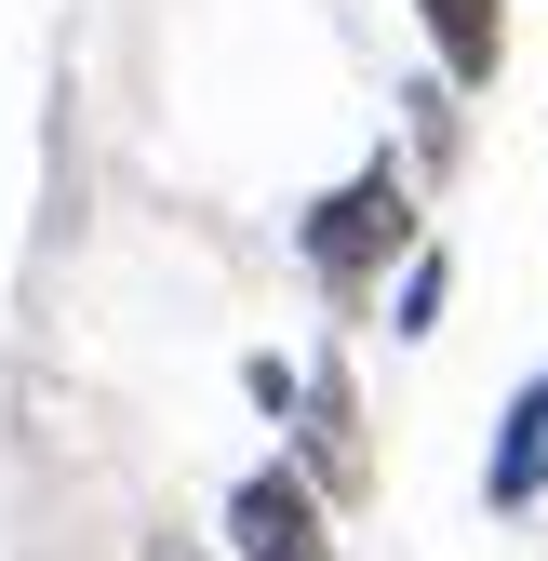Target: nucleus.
<instances>
[{
  "label": "nucleus",
  "mask_w": 548,
  "mask_h": 561,
  "mask_svg": "<svg viewBox=\"0 0 548 561\" xmlns=\"http://www.w3.org/2000/svg\"><path fill=\"white\" fill-rule=\"evenodd\" d=\"M228 561H334L321 495H308L295 468H241L228 481Z\"/></svg>",
  "instance_id": "7ed1b4c3"
},
{
  "label": "nucleus",
  "mask_w": 548,
  "mask_h": 561,
  "mask_svg": "<svg viewBox=\"0 0 548 561\" xmlns=\"http://www.w3.org/2000/svg\"><path fill=\"white\" fill-rule=\"evenodd\" d=\"M282 468L308 481V495L321 508H362L375 495V442H362V388H349V362H334V347H321V362H295V401H282Z\"/></svg>",
  "instance_id": "f03ea898"
},
{
  "label": "nucleus",
  "mask_w": 548,
  "mask_h": 561,
  "mask_svg": "<svg viewBox=\"0 0 548 561\" xmlns=\"http://www.w3.org/2000/svg\"><path fill=\"white\" fill-rule=\"evenodd\" d=\"M401 107H415V161H401V174H415V187H429V174H442V161L468 148V107H455V81H442V67H429V81H415V94H401Z\"/></svg>",
  "instance_id": "0eeeda50"
},
{
  "label": "nucleus",
  "mask_w": 548,
  "mask_h": 561,
  "mask_svg": "<svg viewBox=\"0 0 548 561\" xmlns=\"http://www.w3.org/2000/svg\"><path fill=\"white\" fill-rule=\"evenodd\" d=\"M429 241V215H415V174H401V148H375L362 174H334L308 215H295V267L321 280V308H375V280Z\"/></svg>",
  "instance_id": "f257e3e1"
},
{
  "label": "nucleus",
  "mask_w": 548,
  "mask_h": 561,
  "mask_svg": "<svg viewBox=\"0 0 548 561\" xmlns=\"http://www.w3.org/2000/svg\"><path fill=\"white\" fill-rule=\"evenodd\" d=\"M415 27H429V67L455 94H495V67H509V0H415Z\"/></svg>",
  "instance_id": "20e7f679"
},
{
  "label": "nucleus",
  "mask_w": 548,
  "mask_h": 561,
  "mask_svg": "<svg viewBox=\"0 0 548 561\" xmlns=\"http://www.w3.org/2000/svg\"><path fill=\"white\" fill-rule=\"evenodd\" d=\"M375 295H388V334H442V308H455V254H442V241H415V254L375 280Z\"/></svg>",
  "instance_id": "423d86ee"
},
{
  "label": "nucleus",
  "mask_w": 548,
  "mask_h": 561,
  "mask_svg": "<svg viewBox=\"0 0 548 561\" xmlns=\"http://www.w3.org/2000/svg\"><path fill=\"white\" fill-rule=\"evenodd\" d=\"M548 495V375L535 388H509V414H495V455H482V508H535Z\"/></svg>",
  "instance_id": "39448f33"
}]
</instances>
